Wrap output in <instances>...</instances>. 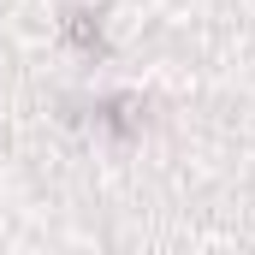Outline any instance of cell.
<instances>
[{
	"label": "cell",
	"instance_id": "6da1fadb",
	"mask_svg": "<svg viewBox=\"0 0 255 255\" xmlns=\"http://www.w3.org/2000/svg\"><path fill=\"white\" fill-rule=\"evenodd\" d=\"M101 119H107V130H119V136H130V130L142 125V107H136L130 95H113V101L101 107Z\"/></svg>",
	"mask_w": 255,
	"mask_h": 255
},
{
	"label": "cell",
	"instance_id": "7a4b0ae2",
	"mask_svg": "<svg viewBox=\"0 0 255 255\" xmlns=\"http://www.w3.org/2000/svg\"><path fill=\"white\" fill-rule=\"evenodd\" d=\"M65 36L77 48H101V18L95 12H65Z\"/></svg>",
	"mask_w": 255,
	"mask_h": 255
}]
</instances>
